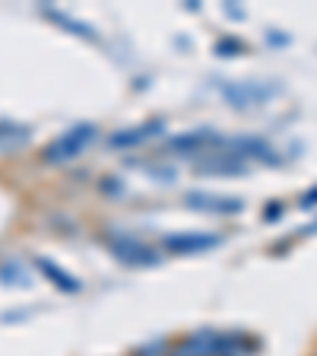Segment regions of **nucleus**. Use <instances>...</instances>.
<instances>
[{
	"instance_id": "1a4fd4ad",
	"label": "nucleus",
	"mask_w": 317,
	"mask_h": 356,
	"mask_svg": "<svg viewBox=\"0 0 317 356\" xmlns=\"http://www.w3.org/2000/svg\"><path fill=\"white\" fill-rule=\"evenodd\" d=\"M159 134H165V121H162V118H153V121H146V124L114 131V134L108 137V147H111V149H130V147H140V143H146V140H153V137H159Z\"/></svg>"
},
{
	"instance_id": "9d476101",
	"label": "nucleus",
	"mask_w": 317,
	"mask_h": 356,
	"mask_svg": "<svg viewBox=\"0 0 317 356\" xmlns=\"http://www.w3.org/2000/svg\"><path fill=\"white\" fill-rule=\"evenodd\" d=\"M225 137H219L216 131H209V127H200V131H187V134H178V137H169V143L165 147L171 149V153L178 156H197L200 149L213 147V143H222Z\"/></svg>"
},
{
	"instance_id": "423d86ee",
	"label": "nucleus",
	"mask_w": 317,
	"mask_h": 356,
	"mask_svg": "<svg viewBox=\"0 0 317 356\" xmlns=\"http://www.w3.org/2000/svg\"><path fill=\"white\" fill-rule=\"evenodd\" d=\"M222 147L229 149V153H235L238 159H244V163L248 159H260L266 165H282L280 153L266 140H260V137H229V140H222Z\"/></svg>"
},
{
	"instance_id": "39448f33",
	"label": "nucleus",
	"mask_w": 317,
	"mask_h": 356,
	"mask_svg": "<svg viewBox=\"0 0 317 356\" xmlns=\"http://www.w3.org/2000/svg\"><path fill=\"white\" fill-rule=\"evenodd\" d=\"M185 204L191 210H200V213H216V216H238L244 210L241 197H232V194H213V191H187Z\"/></svg>"
},
{
	"instance_id": "f03ea898",
	"label": "nucleus",
	"mask_w": 317,
	"mask_h": 356,
	"mask_svg": "<svg viewBox=\"0 0 317 356\" xmlns=\"http://www.w3.org/2000/svg\"><path fill=\"white\" fill-rule=\"evenodd\" d=\"M282 92V86L276 80H232L222 83V96L232 108L251 111L257 105H266L270 99H276Z\"/></svg>"
},
{
	"instance_id": "ddd939ff",
	"label": "nucleus",
	"mask_w": 317,
	"mask_h": 356,
	"mask_svg": "<svg viewBox=\"0 0 317 356\" xmlns=\"http://www.w3.org/2000/svg\"><path fill=\"white\" fill-rule=\"evenodd\" d=\"M0 280L3 283L16 280V286H29V274L22 270L19 261H3V264H0Z\"/></svg>"
},
{
	"instance_id": "aec40b11",
	"label": "nucleus",
	"mask_w": 317,
	"mask_h": 356,
	"mask_svg": "<svg viewBox=\"0 0 317 356\" xmlns=\"http://www.w3.org/2000/svg\"><path fill=\"white\" fill-rule=\"evenodd\" d=\"M302 232H305V236H311V232H317V220H314V222H311V226H305V229H302Z\"/></svg>"
},
{
	"instance_id": "7ed1b4c3",
	"label": "nucleus",
	"mask_w": 317,
	"mask_h": 356,
	"mask_svg": "<svg viewBox=\"0 0 317 356\" xmlns=\"http://www.w3.org/2000/svg\"><path fill=\"white\" fill-rule=\"evenodd\" d=\"M96 134H98L96 124H89V121H80V124H74L70 131L60 134V137H54V140L44 147L42 159H44L48 165H64V163H70V159H76V156H80L83 149L89 147V143L96 140Z\"/></svg>"
},
{
	"instance_id": "dca6fc26",
	"label": "nucleus",
	"mask_w": 317,
	"mask_h": 356,
	"mask_svg": "<svg viewBox=\"0 0 317 356\" xmlns=\"http://www.w3.org/2000/svg\"><path fill=\"white\" fill-rule=\"evenodd\" d=\"M298 207H302V210H314V207H317V185H314V188H308V191L302 194Z\"/></svg>"
},
{
	"instance_id": "0eeeda50",
	"label": "nucleus",
	"mask_w": 317,
	"mask_h": 356,
	"mask_svg": "<svg viewBox=\"0 0 317 356\" xmlns=\"http://www.w3.org/2000/svg\"><path fill=\"white\" fill-rule=\"evenodd\" d=\"M162 245L171 254H200L222 245V236H216V232H171V236H165Z\"/></svg>"
},
{
	"instance_id": "f257e3e1",
	"label": "nucleus",
	"mask_w": 317,
	"mask_h": 356,
	"mask_svg": "<svg viewBox=\"0 0 317 356\" xmlns=\"http://www.w3.org/2000/svg\"><path fill=\"white\" fill-rule=\"evenodd\" d=\"M260 341L235 331H197L175 347L171 356H254Z\"/></svg>"
},
{
	"instance_id": "4468645a",
	"label": "nucleus",
	"mask_w": 317,
	"mask_h": 356,
	"mask_svg": "<svg viewBox=\"0 0 317 356\" xmlns=\"http://www.w3.org/2000/svg\"><path fill=\"white\" fill-rule=\"evenodd\" d=\"M213 51L219 54V58H238V54L248 51V44H244L241 38H235V35H225V38H219V42L213 44Z\"/></svg>"
},
{
	"instance_id": "a211bd4d",
	"label": "nucleus",
	"mask_w": 317,
	"mask_h": 356,
	"mask_svg": "<svg viewBox=\"0 0 317 356\" xmlns=\"http://www.w3.org/2000/svg\"><path fill=\"white\" fill-rule=\"evenodd\" d=\"M102 191H114V194H118L121 191V178H105V185H102Z\"/></svg>"
},
{
	"instance_id": "2eb2a0df",
	"label": "nucleus",
	"mask_w": 317,
	"mask_h": 356,
	"mask_svg": "<svg viewBox=\"0 0 317 356\" xmlns=\"http://www.w3.org/2000/svg\"><path fill=\"white\" fill-rule=\"evenodd\" d=\"M165 350H169L165 341H153V343H146V347L137 350V356H165Z\"/></svg>"
},
{
	"instance_id": "6e6552de",
	"label": "nucleus",
	"mask_w": 317,
	"mask_h": 356,
	"mask_svg": "<svg viewBox=\"0 0 317 356\" xmlns=\"http://www.w3.org/2000/svg\"><path fill=\"white\" fill-rule=\"evenodd\" d=\"M194 172L197 175H248L251 165L244 163V159H238L235 153H229V149H222V153L194 159Z\"/></svg>"
},
{
	"instance_id": "f3484780",
	"label": "nucleus",
	"mask_w": 317,
	"mask_h": 356,
	"mask_svg": "<svg viewBox=\"0 0 317 356\" xmlns=\"http://www.w3.org/2000/svg\"><path fill=\"white\" fill-rule=\"evenodd\" d=\"M282 216V204H270V210H264V220L266 222H276Z\"/></svg>"
},
{
	"instance_id": "20e7f679",
	"label": "nucleus",
	"mask_w": 317,
	"mask_h": 356,
	"mask_svg": "<svg viewBox=\"0 0 317 356\" xmlns=\"http://www.w3.org/2000/svg\"><path fill=\"white\" fill-rule=\"evenodd\" d=\"M108 248H111V254H114L121 264H130V267H155V264H162V258H159V252H155V248H149L146 242L127 236V232L111 236L108 238Z\"/></svg>"
},
{
	"instance_id": "6ab92c4d",
	"label": "nucleus",
	"mask_w": 317,
	"mask_h": 356,
	"mask_svg": "<svg viewBox=\"0 0 317 356\" xmlns=\"http://www.w3.org/2000/svg\"><path fill=\"white\" fill-rule=\"evenodd\" d=\"M225 13H229V16H232V19H244V10L232 7V3H225Z\"/></svg>"
},
{
	"instance_id": "f8f14e48",
	"label": "nucleus",
	"mask_w": 317,
	"mask_h": 356,
	"mask_svg": "<svg viewBox=\"0 0 317 356\" xmlns=\"http://www.w3.org/2000/svg\"><path fill=\"white\" fill-rule=\"evenodd\" d=\"M44 16L48 19H54L58 26H64L67 32H74V35H80V38H89V42H98V32L89 26V22H80V19H74L70 13H60V10H54V7H44Z\"/></svg>"
},
{
	"instance_id": "9b49d317",
	"label": "nucleus",
	"mask_w": 317,
	"mask_h": 356,
	"mask_svg": "<svg viewBox=\"0 0 317 356\" xmlns=\"http://www.w3.org/2000/svg\"><path fill=\"white\" fill-rule=\"evenodd\" d=\"M35 267L42 270L48 280L54 283L58 289H64V293H80V280H76L74 274H67V270H60L54 261H48V258H35Z\"/></svg>"
}]
</instances>
